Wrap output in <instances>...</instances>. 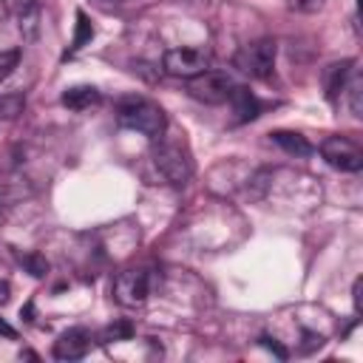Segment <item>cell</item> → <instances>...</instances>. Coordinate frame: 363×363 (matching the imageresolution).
Returning <instances> with one entry per match:
<instances>
[{
  "mask_svg": "<svg viewBox=\"0 0 363 363\" xmlns=\"http://www.w3.org/2000/svg\"><path fill=\"white\" fill-rule=\"evenodd\" d=\"M235 82L230 79V74L224 71H204L193 79H187V94L199 102H207V105H221V102H230V94H233Z\"/></svg>",
  "mask_w": 363,
  "mask_h": 363,
  "instance_id": "8992f818",
  "label": "cell"
},
{
  "mask_svg": "<svg viewBox=\"0 0 363 363\" xmlns=\"http://www.w3.org/2000/svg\"><path fill=\"white\" fill-rule=\"evenodd\" d=\"M20 62V48H6L0 51V79H6Z\"/></svg>",
  "mask_w": 363,
  "mask_h": 363,
  "instance_id": "e0dca14e",
  "label": "cell"
},
{
  "mask_svg": "<svg viewBox=\"0 0 363 363\" xmlns=\"http://www.w3.org/2000/svg\"><path fill=\"white\" fill-rule=\"evenodd\" d=\"M261 343H264L267 349H272V352H275L278 357H286V349H284V346H278V343H275L272 337H261Z\"/></svg>",
  "mask_w": 363,
  "mask_h": 363,
  "instance_id": "d6986e66",
  "label": "cell"
},
{
  "mask_svg": "<svg viewBox=\"0 0 363 363\" xmlns=\"http://www.w3.org/2000/svg\"><path fill=\"white\" fill-rule=\"evenodd\" d=\"M150 295V272L142 267H128L122 272H116L113 278V301L119 306H142Z\"/></svg>",
  "mask_w": 363,
  "mask_h": 363,
  "instance_id": "277c9868",
  "label": "cell"
},
{
  "mask_svg": "<svg viewBox=\"0 0 363 363\" xmlns=\"http://www.w3.org/2000/svg\"><path fill=\"white\" fill-rule=\"evenodd\" d=\"M60 102H62L68 111H88V108H94V105L102 102V94H99L94 85H71V88L62 91Z\"/></svg>",
  "mask_w": 363,
  "mask_h": 363,
  "instance_id": "9c48e42d",
  "label": "cell"
},
{
  "mask_svg": "<svg viewBox=\"0 0 363 363\" xmlns=\"http://www.w3.org/2000/svg\"><path fill=\"white\" fill-rule=\"evenodd\" d=\"M360 286H363V281L357 278L354 286H352V301H354V312H357V315H360Z\"/></svg>",
  "mask_w": 363,
  "mask_h": 363,
  "instance_id": "ffe728a7",
  "label": "cell"
},
{
  "mask_svg": "<svg viewBox=\"0 0 363 363\" xmlns=\"http://www.w3.org/2000/svg\"><path fill=\"white\" fill-rule=\"evenodd\" d=\"M320 156L329 167L340 170V173H357L363 167V150L346 139V136H329L320 142Z\"/></svg>",
  "mask_w": 363,
  "mask_h": 363,
  "instance_id": "52a82bcc",
  "label": "cell"
},
{
  "mask_svg": "<svg viewBox=\"0 0 363 363\" xmlns=\"http://www.w3.org/2000/svg\"><path fill=\"white\" fill-rule=\"evenodd\" d=\"M269 136H272L275 145H281V147H284L286 153H292V156H309V153H312V145H309L301 133H292V130H272Z\"/></svg>",
  "mask_w": 363,
  "mask_h": 363,
  "instance_id": "7c38bea8",
  "label": "cell"
},
{
  "mask_svg": "<svg viewBox=\"0 0 363 363\" xmlns=\"http://www.w3.org/2000/svg\"><path fill=\"white\" fill-rule=\"evenodd\" d=\"M26 108V99L20 94H9L0 99V119H14L17 113H23Z\"/></svg>",
  "mask_w": 363,
  "mask_h": 363,
  "instance_id": "9a60e30c",
  "label": "cell"
},
{
  "mask_svg": "<svg viewBox=\"0 0 363 363\" xmlns=\"http://www.w3.org/2000/svg\"><path fill=\"white\" fill-rule=\"evenodd\" d=\"M91 349V332L82 329V326H74L68 332H62L57 340H54V357L57 360H79L85 357Z\"/></svg>",
  "mask_w": 363,
  "mask_h": 363,
  "instance_id": "ba28073f",
  "label": "cell"
},
{
  "mask_svg": "<svg viewBox=\"0 0 363 363\" xmlns=\"http://www.w3.org/2000/svg\"><path fill=\"white\" fill-rule=\"evenodd\" d=\"M116 122L122 128H128V130H136V133L153 139V142L162 139V133L167 128L164 111L153 99H147V96H125V99H119Z\"/></svg>",
  "mask_w": 363,
  "mask_h": 363,
  "instance_id": "6da1fadb",
  "label": "cell"
},
{
  "mask_svg": "<svg viewBox=\"0 0 363 363\" xmlns=\"http://www.w3.org/2000/svg\"><path fill=\"white\" fill-rule=\"evenodd\" d=\"M20 264H26V269L34 275V278H43L48 272V261L40 255V252H26L20 255Z\"/></svg>",
  "mask_w": 363,
  "mask_h": 363,
  "instance_id": "2e32d148",
  "label": "cell"
},
{
  "mask_svg": "<svg viewBox=\"0 0 363 363\" xmlns=\"http://www.w3.org/2000/svg\"><path fill=\"white\" fill-rule=\"evenodd\" d=\"M91 37H94V26L88 23V17H85L82 11H77V34H74V40H71V51H79Z\"/></svg>",
  "mask_w": 363,
  "mask_h": 363,
  "instance_id": "5bb4252c",
  "label": "cell"
},
{
  "mask_svg": "<svg viewBox=\"0 0 363 363\" xmlns=\"http://www.w3.org/2000/svg\"><path fill=\"white\" fill-rule=\"evenodd\" d=\"M130 337H133V323L130 320H113L99 335L102 343H116V340H130Z\"/></svg>",
  "mask_w": 363,
  "mask_h": 363,
  "instance_id": "4fadbf2b",
  "label": "cell"
},
{
  "mask_svg": "<svg viewBox=\"0 0 363 363\" xmlns=\"http://www.w3.org/2000/svg\"><path fill=\"white\" fill-rule=\"evenodd\" d=\"M230 102H233V108L238 113V122H250V119L258 116V99L250 94V88L235 85L233 94H230Z\"/></svg>",
  "mask_w": 363,
  "mask_h": 363,
  "instance_id": "8fae6325",
  "label": "cell"
},
{
  "mask_svg": "<svg viewBox=\"0 0 363 363\" xmlns=\"http://www.w3.org/2000/svg\"><path fill=\"white\" fill-rule=\"evenodd\" d=\"M153 164L170 184H184L193 176V159L176 142H159L153 147Z\"/></svg>",
  "mask_w": 363,
  "mask_h": 363,
  "instance_id": "3957f363",
  "label": "cell"
},
{
  "mask_svg": "<svg viewBox=\"0 0 363 363\" xmlns=\"http://www.w3.org/2000/svg\"><path fill=\"white\" fill-rule=\"evenodd\" d=\"M349 94H352V111H354V116H360V79H357V77L352 79Z\"/></svg>",
  "mask_w": 363,
  "mask_h": 363,
  "instance_id": "ac0fdd59",
  "label": "cell"
},
{
  "mask_svg": "<svg viewBox=\"0 0 363 363\" xmlns=\"http://www.w3.org/2000/svg\"><path fill=\"white\" fill-rule=\"evenodd\" d=\"M275 57H278V45L275 40H255V43H247L238 48L235 54V68L247 77H255V79H267L275 68Z\"/></svg>",
  "mask_w": 363,
  "mask_h": 363,
  "instance_id": "7a4b0ae2",
  "label": "cell"
},
{
  "mask_svg": "<svg viewBox=\"0 0 363 363\" xmlns=\"http://www.w3.org/2000/svg\"><path fill=\"white\" fill-rule=\"evenodd\" d=\"M349 68H352V60H343V62H332L326 68V99L335 102L343 88H346V79H349Z\"/></svg>",
  "mask_w": 363,
  "mask_h": 363,
  "instance_id": "30bf717a",
  "label": "cell"
},
{
  "mask_svg": "<svg viewBox=\"0 0 363 363\" xmlns=\"http://www.w3.org/2000/svg\"><path fill=\"white\" fill-rule=\"evenodd\" d=\"M0 335H6V337H17V332H14V329H11L6 320H0Z\"/></svg>",
  "mask_w": 363,
  "mask_h": 363,
  "instance_id": "7402d4cb",
  "label": "cell"
},
{
  "mask_svg": "<svg viewBox=\"0 0 363 363\" xmlns=\"http://www.w3.org/2000/svg\"><path fill=\"white\" fill-rule=\"evenodd\" d=\"M9 298H11V286H9V281H0V306L9 303Z\"/></svg>",
  "mask_w": 363,
  "mask_h": 363,
  "instance_id": "44dd1931",
  "label": "cell"
},
{
  "mask_svg": "<svg viewBox=\"0 0 363 363\" xmlns=\"http://www.w3.org/2000/svg\"><path fill=\"white\" fill-rule=\"evenodd\" d=\"M164 71L170 77H179V79H193L199 74H204L210 68V51L207 48H199V45H182V48H170L162 60Z\"/></svg>",
  "mask_w": 363,
  "mask_h": 363,
  "instance_id": "5b68a950",
  "label": "cell"
}]
</instances>
